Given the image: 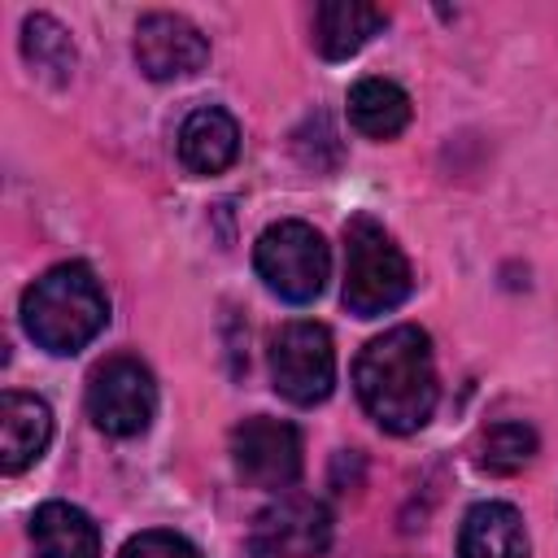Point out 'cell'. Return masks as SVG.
<instances>
[{
    "mask_svg": "<svg viewBox=\"0 0 558 558\" xmlns=\"http://www.w3.org/2000/svg\"><path fill=\"white\" fill-rule=\"evenodd\" d=\"M353 388L362 410L392 436L418 432L436 410V362L423 327L401 323L375 336L353 362Z\"/></svg>",
    "mask_w": 558,
    "mask_h": 558,
    "instance_id": "cell-1",
    "label": "cell"
},
{
    "mask_svg": "<svg viewBox=\"0 0 558 558\" xmlns=\"http://www.w3.org/2000/svg\"><path fill=\"white\" fill-rule=\"evenodd\" d=\"M109 323V301L92 266L61 262L22 292V327L48 353H78Z\"/></svg>",
    "mask_w": 558,
    "mask_h": 558,
    "instance_id": "cell-2",
    "label": "cell"
},
{
    "mask_svg": "<svg viewBox=\"0 0 558 558\" xmlns=\"http://www.w3.org/2000/svg\"><path fill=\"white\" fill-rule=\"evenodd\" d=\"M414 288V270L397 240L371 218L357 214L344 222V310L357 318H375L397 310Z\"/></svg>",
    "mask_w": 558,
    "mask_h": 558,
    "instance_id": "cell-3",
    "label": "cell"
},
{
    "mask_svg": "<svg viewBox=\"0 0 558 558\" xmlns=\"http://www.w3.org/2000/svg\"><path fill=\"white\" fill-rule=\"evenodd\" d=\"M253 266L262 275V283L279 296V301H292V305H305L323 292L327 283V270H331V253H327V240L301 222V218H283V222H270L257 244H253Z\"/></svg>",
    "mask_w": 558,
    "mask_h": 558,
    "instance_id": "cell-4",
    "label": "cell"
},
{
    "mask_svg": "<svg viewBox=\"0 0 558 558\" xmlns=\"http://www.w3.org/2000/svg\"><path fill=\"white\" fill-rule=\"evenodd\" d=\"M270 384L292 405H318L336 384V349L323 323H283L270 340Z\"/></svg>",
    "mask_w": 558,
    "mask_h": 558,
    "instance_id": "cell-5",
    "label": "cell"
},
{
    "mask_svg": "<svg viewBox=\"0 0 558 558\" xmlns=\"http://www.w3.org/2000/svg\"><path fill=\"white\" fill-rule=\"evenodd\" d=\"M87 414L105 436H140L157 414L153 371L131 353L105 357L87 375Z\"/></svg>",
    "mask_w": 558,
    "mask_h": 558,
    "instance_id": "cell-6",
    "label": "cell"
},
{
    "mask_svg": "<svg viewBox=\"0 0 558 558\" xmlns=\"http://www.w3.org/2000/svg\"><path fill=\"white\" fill-rule=\"evenodd\" d=\"M331 545V510L318 497L283 493L248 527L253 558H318Z\"/></svg>",
    "mask_w": 558,
    "mask_h": 558,
    "instance_id": "cell-7",
    "label": "cell"
},
{
    "mask_svg": "<svg viewBox=\"0 0 558 558\" xmlns=\"http://www.w3.org/2000/svg\"><path fill=\"white\" fill-rule=\"evenodd\" d=\"M231 462L253 488H288L301 475V432L283 418L253 414L231 432Z\"/></svg>",
    "mask_w": 558,
    "mask_h": 558,
    "instance_id": "cell-8",
    "label": "cell"
},
{
    "mask_svg": "<svg viewBox=\"0 0 558 558\" xmlns=\"http://www.w3.org/2000/svg\"><path fill=\"white\" fill-rule=\"evenodd\" d=\"M135 61L153 83L192 78L209 61V39L179 13H148L135 26Z\"/></svg>",
    "mask_w": 558,
    "mask_h": 558,
    "instance_id": "cell-9",
    "label": "cell"
},
{
    "mask_svg": "<svg viewBox=\"0 0 558 558\" xmlns=\"http://www.w3.org/2000/svg\"><path fill=\"white\" fill-rule=\"evenodd\" d=\"M52 440V410L35 392H4L0 397V466L4 475L26 471Z\"/></svg>",
    "mask_w": 558,
    "mask_h": 558,
    "instance_id": "cell-10",
    "label": "cell"
},
{
    "mask_svg": "<svg viewBox=\"0 0 558 558\" xmlns=\"http://www.w3.org/2000/svg\"><path fill=\"white\" fill-rule=\"evenodd\" d=\"M240 157V126L227 109H192L179 126V161L192 174H222Z\"/></svg>",
    "mask_w": 558,
    "mask_h": 558,
    "instance_id": "cell-11",
    "label": "cell"
},
{
    "mask_svg": "<svg viewBox=\"0 0 558 558\" xmlns=\"http://www.w3.org/2000/svg\"><path fill=\"white\" fill-rule=\"evenodd\" d=\"M458 558H527L523 514L510 501H480L462 514Z\"/></svg>",
    "mask_w": 558,
    "mask_h": 558,
    "instance_id": "cell-12",
    "label": "cell"
},
{
    "mask_svg": "<svg viewBox=\"0 0 558 558\" xmlns=\"http://www.w3.org/2000/svg\"><path fill=\"white\" fill-rule=\"evenodd\" d=\"M384 9L362 4V0H327L314 9V48L327 61H344L357 48L371 44V35L384 31Z\"/></svg>",
    "mask_w": 558,
    "mask_h": 558,
    "instance_id": "cell-13",
    "label": "cell"
},
{
    "mask_svg": "<svg viewBox=\"0 0 558 558\" xmlns=\"http://www.w3.org/2000/svg\"><path fill=\"white\" fill-rule=\"evenodd\" d=\"M35 558H100L96 523L70 501H44L31 519Z\"/></svg>",
    "mask_w": 558,
    "mask_h": 558,
    "instance_id": "cell-14",
    "label": "cell"
},
{
    "mask_svg": "<svg viewBox=\"0 0 558 558\" xmlns=\"http://www.w3.org/2000/svg\"><path fill=\"white\" fill-rule=\"evenodd\" d=\"M349 122L366 140H392L410 122V96L392 78H357L349 87Z\"/></svg>",
    "mask_w": 558,
    "mask_h": 558,
    "instance_id": "cell-15",
    "label": "cell"
},
{
    "mask_svg": "<svg viewBox=\"0 0 558 558\" xmlns=\"http://www.w3.org/2000/svg\"><path fill=\"white\" fill-rule=\"evenodd\" d=\"M22 57L31 61V70L48 83H65L70 70H74V44H70V31L48 17V13H31L22 22Z\"/></svg>",
    "mask_w": 558,
    "mask_h": 558,
    "instance_id": "cell-16",
    "label": "cell"
},
{
    "mask_svg": "<svg viewBox=\"0 0 558 558\" xmlns=\"http://www.w3.org/2000/svg\"><path fill=\"white\" fill-rule=\"evenodd\" d=\"M532 458H536V432L527 423L506 418V423H493L480 436V466L493 471V475H514Z\"/></svg>",
    "mask_w": 558,
    "mask_h": 558,
    "instance_id": "cell-17",
    "label": "cell"
},
{
    "mask_svg": "<svg viewBox=\"0 0 558 558\" xmlns=\"http://www.w3.org/2000/svg\"><path fill=\"white\" fill-rule=\"evenodd\" d=\"M118 558H201V554H196V545L183 541L179 532H161V527H153V532L131 536V541L122 545Z\"/></svg>",
    "mask_w": 558,
    "mask_h": 558,
    "instance_id": "cell-18",
    "label": "cell"
}]
</instances>
